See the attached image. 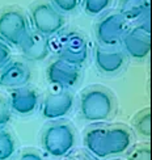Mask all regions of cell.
<instances>
[{"label":"cell","mask_w":152,"mask_h":160,"mask_svg":"<svg viewBox=\"0 0 152 160\" xmlns=\"http://www.w3.org/2000/svg\"><path fill=\"white\" fill-rule=\"evenodd\" d=\"M15 152V141L9 132L0 130V160H7Z\"/></svg>","instance_id":"obj_17"},{"label":"cell","mask_w":152,"mask_h":160,"mask_svg":"<svg viewBox=\"0 0 152 160\" xmlns=\"http://www.w3.org/2000/svg\"><path fill=\"white\" fill-rule=\"evenodd\" d=\"M150 13V0H121L120 15L125 20H140Z\"/></svg>","instance_id":"obj_15"},{"label":"cell","mask_w":152,"mask_h":160,"mask_svg":"<svg viewBox=\"0 0 152 160\" xmlns=\"http://www.w3.org/2000/svg\"><path fill=\"white\" fill-rule=\"evenodd\" d=\"M151 151L148 144H140L138 147L133 148V151L129 154L127 160H150Z\"/></svg>","instance_id":"obj_19"},{"label":"cell","mask_w":152,"mask_h":160,"mask_svg":"<svg viewBox=\"0 0 152 160\" xmlns=\"http://www.w3.org/2000/svg\"><path fill=\"white\" fill-rule=\"evenodd\" d=\"M28 33V20L21 11L9 8L0 13V39L3 42L20 46Z\"/></svg>","instance_id":"obj_4"},{"label":"cell","mask_w":152,"mask_h":160,"mask_svg":"<svg viewBox=\"0 0 152 160\" xmlns=\"http://www.w3.org/2000/svg\"><path fill=\"white\" fill-rule=\"evenodd\" d=\"M9 108L20 116L30 114L38 105V96L36 91L29 88H16L13 89L9 97Z\"/></svg>","instance_id":"obj_14"},{"label":"cell","mask_w":152,"mask_h":160,"mask_svg":"<svg viewBox=\"0 0 152 160\" xmlns=\"http://www.w3.org/2000/svg\"><path fill=\"white\" fill-rule=\"evenodd\" d=\"M9 118H11L9 104H8V101H7L3 96H0V126L8 123Z\"/></svg>","instance_id":"obj_21"},{"label":"cell","mask_w":152,"mask_h":160,"mask_svg":"<svg viewBox=\"0 0 152 160\" xmlns=\"http://www.w3.org/2000/svg\"><path fill=\"white\" fill-rule=\"evenodd\" d=\"M131 134L123 126L95 128L85 132L84 143L96 158H108L123 154L131 146Z\"/></svg>","instance_id":"obj_1"},{"label":"cell","mask_w":152,"mask_h":160,"mask_svg":"<svg viewBox=\"0 0 152 160\" xmlns=\"http://www.w3.org/2000/svg\"><path fill=\"white\" fill-rule=\"evenodd\" d=\"M30 18L34 32L45 37L58 33L66 24L63 15L50 3L36 4L30 9Z\"/></svg>","instance_id":"obj_5"},{"label":"cell","mask_w":152,"mask_h":160,"mask_svg":"<svg viewBox=\"0 0 152 160\" xmlns=\"http://www.w3.org/2000/svg\"><path fill=\"white\" fill-rule=\"evenodd\" d=\"M96 66L105 74H114L125 64L123 51L111 49L109 46H98L95 51Z\"/></svg>","instance_id":"obj_13"},{"label":"cell","mask_w":152,"mask_h":160,"mask_svg":"<svg viewBox=\"0 0 152 160\" xmlns=\"http://www.w3.org/2000/svg\"><path fill=\"white\" fill-rule=\"evenodd\" d=\"M20 160H43L41 156L36 152H25V154L20 158Z\"/></svg>","instance_id":"obj_23"},{"label":"cell","mask_w":152,"mask_h":160,"mask_svg":"<svg viewBox=\"0 0 152 160\" xmlns=\"http://www.w3.org/2000/svg\"><path fill=\"white\" fill-rule=\"evenodd\" d=\"M46 72H47L49 82L62 88L74 87L80 78V68L77 66L71 64L59 58L49 64Z\"/></svg>","instance_id":"obj_8"},{"label":"cell","mask_w":152,"mask_h":160,"mask_svg":"<svg viewBox=\"0 0 152 160\" xmlns=\"http://www.w3.org/2000/svg\"><path fill=\"white\" fill-rule=\"evenodd\" d=\"M74 97L70 92L50 93L42 102V116L47 119H58L64 117L72 109Z\"/></svg>","instance_id":"obj_10"},{"label":"cell","mask_w":152,"mask_h":160,"mask_svg":"<svg viewBox=\"0 0 152 160\" xmlns=\"http://www.w3.org/2000/svg\"><path fill=\"white\" fill-rule=\"evenodd\" d=\"M51 2H52L51 5L55 9H58L61 13H67V12L75 11L80 0H51Z\"/></svg>","instance_id":"obj_20"},{"label":"cell","mask_w":152,"mask_h":160,"mask_svg":"<svg viewBox=\"0 0 152 160\" xmlns=\"http://www.w3.org/2000/svg\"><path fill=\"white\" fill-rule=\"evenodd\" d=\"M121 41L126 52L135 59H143L150 54V32L143 29L142 26H136V28L125 33Z\"/></svg>","instance_id":"obj_9"},{"label":"cell","mask_w":152,"mask_h":160,"mask_svg":"<svg viewBox=\"0 0 152 160\" xmlns=\"http://www.w3.org/2000/svg\"><path fill=\"white\" fill-rule=\"evenodd\" d=\"M150 123H151V114H150L148 108L142 110L140 113H138L134 119V126H135L136 131L139 132L142 137H146V138H150V135H151Z\"/></svg>","instance_id":"obj_16"},{"label":"cell","mask_w":152,"mask_h":160,"mask_svg":"<svg viewBox=\"0 0 152 160\" xmlns=\"http://www.w3.org/2000/svg\"><path fill=\"white\" fill-rule=\"evenodd\" d=\"M111 0H84V11L91 16L102 13L110 5Z\"/></svg>","instance_id":"obj_18"},{"label":"cell","mask_w":152,"mask_h":160,"mask_svg":"<svg viewBox=\"0 0 152 160\" xmlns=\"http://www.w3.org/2000/svg\"><path fill=\"white\" fill-rule=\"evenodd\" d=\"M9 58H11V50L8 48V45L0 39V67L8 62Z\"/></svg>","instance_id":"obj_22"},{"label":"cell","mask_w":152,"mask_h":160,"mask_svg":"<svg viewBox=\"0 0 152 160\" xmlns=\"http://www.w3.org/2000/svg\"><path fill=\"white\" fill-rule=\"evenodd\" d=\"M70 160H92V159H89L87 155H84V154H76V155H74Z\"/></svg>","instance_id":"obj_24"},{"label":"cell","mask_w":152,"mask_h":160,"mask_svg":"<svg viewBox=\"0 0 152 160\" xmlns=\"http://www.w3.org/2000/svg\"><path fill=\"white\" fill-rule=\"evenodd\" d=\"M41 143L47 154L55 158L66 156L74 148L75 131L68 123H54L45 129L41 137Z\"/></svg>","instance_id":"obj_3"},{"label":"cell","mask_w":152,"mask_h":160,"mask_svg":"<svg viewBox=\"0 0 152 160\" xmlns=\"http://www.w3.org/2000/svg\"><path fill=\"white\" fill-rule=\"evenodd\" d=\"M20 48L24 57L29 61H43L50 52V41L37 32H29L20 43Z\"/></svg>","instance_id":"obj_12"},{"label":"cell","mask_w":152,"mask_h":160,"mask_svg":"<svg viewBox=\"0 0 152 160\" xmlns=\"http://www.w3.org/2000/svg\"><path fill=\"white\" fill-rule=\"evenodd\" d=\"M56 51H58L59 59H63V61L79 67L88 58L87 39L77 32L64 33L58 39Z\"/></svg>","instance_id":"obj_6"},{"label":"cell","mask_w":152,"mask_h":160,"mask_svg":"<svg viewBox=\"0 0 152 160\" xmlns=\"http://www.w3.org/2000/svg\"><path fill=\"white\" fill-rule=\"evenodd\" d=\"M30 70L22 62L13 61L5 63L0 71V85L5 88H21L30 80Z\"/></svg>","instance_id":"obj_11"},{"label":"cell","mask_w":152,"mask_h":160,"mask_svg":"<svg viewBox=\"0 0 152 160\" xmlns=\"http://www.w3.org/2000/svg\"><path fill=\"white\" fill-rule=\"evenodd\" d=\"M126 33V20L120 13H113L102 18L96 26L97 39L104 46H115Z\"/></svg>","instance_id":"obj_7"},{"label":"cell","mask_w":152,"mask_h":160,"mask_svg":"<svg viewBox=\"0 0 152 160\" xmlns=\"http://www.w3.org/2000/svg\"><path fill=\"white\" fill-rule=\"evenodd\" d=\"M81 117L88 122H102L114 112V98L101 87L85 89L80 97Z\"/></svg>","instance_id":"obj_2"}]
</instances>
